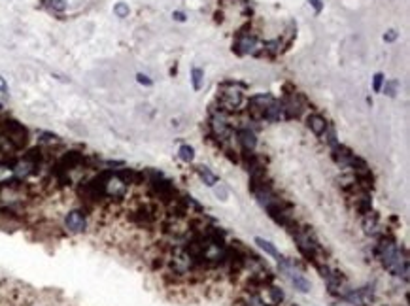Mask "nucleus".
<instances>
[{
    "instance_id": "f257e3e1",
    "label": "nucleus",
    "mask_w": 410,
    "mask_h": 306,
    "mask_svg": "<svg viewBox=\"0 0 410 306\" xmlns=\"http://www.w3.org/2000/svg\"><path fill=\"white\" fill-rule=\"evenodd\" d=\"M374 253L382 259V265H384L387 272H391L393 276H399L404 282L408 280V255H406V251L401 250L395 244L391 236L380 234V242L376 244Z\"/></svg>"
},
{
    "instance_id": "f03ea898",
    "label": "nucleus",
    "mask_w": 410,
    "mask_h": 306,
    "mask_svg": "<svg viewBox=\"0 0 410 306\" xmlns=\"http://www.w3.org/2000/svg\"><path fill=\"white\" fill-rule=\"evenodd\" d=\"M218 100H220V110H222V112L233 113V112H237L238 108H240V104L244 102V97H242V93H240L238 89H235V83H233V81H225L222 85V93H220Z\"/></svg>"
},
{
    "instance_id": "7ed1b4c3",
    "label": "nucleus",
    "mask_w": 410,
    "mask_h": 306,
    "mask_svg": "<svg viewBox=\"0 0 410 306\" xmlns=\"http://www.w3.org/2000/svg\"><path fill=\"white\" fill-rule=\"evenodd\" d=\"M127 191H129V184L117 174V170H110V172H108V178H106V186H104L106 199L121 201L125 195H127Z\"/></svg>"
},
{
    "instance_id": "20e7f679",
    "label": "nucleus",
    "mask_w": 410,
    "mask_h": 306,
    "mask_svg": "<svg viewBox=\"0 0 410 306\" xmlns=\"http://www.w3.org/2000/svg\"><path fill=\"white\" fill-rule=\"evenodd\" d=\"M157 210L153 204H138L134 210H131V221L140 227H149L155 223L157 219Z\"/></svg>"
},
{
    "instance_id": "39448f33",
    "label": "nucleus",
    "mask_w": 410,
    "mask_h": 306,
    "mask_svg": "<svg viewBox=\"0 0 410 306\" xmlns=\"http://www.w3.org/2000/svg\"><path fill=\"white\" fill-rule=\"evenodd\" d=\"M65 227L70 234H82L87 229V218L82 210H70L65 216Z\"/></svg>"
},
{
    "instance_id": "423d86ee",
    "label": "nucleus",
    "mask_w": 410,
    "mask_h": 306,
    "mask_svg": "<svg viewBox=\"0 0 410 306\" xmlns=\"http://www.w3.org/2000/svg\"><path fill=\"white\" fill-rule=\"evenodd\" d=\"M257 49H259V40L255 38L254 34H244V33L238 34L237 44L233 46V51H235L237 55H248V53H250V55H255Z\"/></svg>"
},
{
    "instance_id": "0eeeda50",
    "label": "nucleus",
    "mask_w": 410,
    "mask_h": 306,
    "mask_svg": "<svg viewBox=\"0 0 410 306\" xmlns=\"http://www.w3.org/2000/svg\"><path fill=\"white\" fill-rule=\"evenodd\" d=\"M282 106H284V117L286 119H297L304 110L303 102H301V95H297V93L287 95V98L282 102Z\"/></svg>"
},
{
    "instance_id": "6e6552de",
    "label": "nucleus",
    "mask_w": 410,
    "mask_h": 306,
    "mask_svg": "<svg viewBox=\"0 0 410 306\" xmlns=\"http://www.w3.org/2000/svg\"><path fill=\"white\" fill-rule=\"evenodd\" d=\"M363 218V233L367 234V236H380L382 234V231H380V218H378L376 212H372L370 210L369 214H365V216H361Z\"/></svg>"
},
{
    "instance_id": "1a4fd4ad",
    "label": "nucleus",
    "mask_w": 410,
    "mask_h": 306,
    "mask_svg": "<svg viewBox=\"0 0 410 306\" xmlns=\"http://www.w3.org/2000/svg\"><path fill=\"white\" fill-rule=\"evenodd\" d=\"M306 127H308L316 136H321V134L327 130L329 125L323 115H320V113H310V115L306 117Z\"/></svg>"
},
{
    "instance_id": "9d476101",
    "label": "nucleus",
    "mask_w": 410,
    "mask_h": 306,
    "mask_svg": "<svg viewBox=\"0 0 410 306\" xmlns=\"http://www.w3.org/2000/svg\"><path fill=\"white\" fill-rule=\"evenodd\" d=\"M237 140L240 142L242 149H248V151H254L255 145H257V138L250 129H240L237 132Z\"/></svg>"
},
{
    "instance_id": "9b49d317",
    "label": "nucleus",
    "mask_w": 410,
    "mask_h": 306,
    "mask_svg": "<svg viewBox=\"0 0 410 306\" xmlns=\"http://www.w3.org/2000/svg\"><path fill=\"white\" fill-rule=\"evenodd\" d=\"M263 119L271 121V123H278L280 119H284V106H282V102H271V104L265 108V115H263Z\"/></svg>"
},
{
    "instance_id": "f8f14e48",
    "label": "nucleus",
    "mask_w": 410,
    "mask_h": 306,
    "mask_svg": "<svg viewBox=\"0 0 410 306\" xmlns=\"http://www.w3.org/2000/svg\"><path fill=\"white\" fill-rule=\"evenodd\" d=\"M197 174L200 176V180H202V182H204L208 187H214L216 184H218V176H216V174H214V172L208 169V167H204V165L197 167Z\"/></svg>"
},
{
    "instance_id": "ddd939ff",
    "label": "nucleus",
    "mask_w": 410,
    "mask_h": 306,
    "mask_svg": "<svg viewBox=\"0 0 410 306\" xmlns=\"http://www.w3.org/2000/svg\"><path fill=\"white\" fill-rule=\"evenodd\" d=\"M44 8L50 10L51 14H65L66 12V0H42Z\"/></svg>"
},
{
    "instance_id": "4468645a",
    "label": "nucleus",
    "mask_w": 410,
    "mask_h": 306,
    "mask_svg": "<svg viewBox=\"0 0 410 306\" xmlns=\"http://www.w3.org/2000/svg\"><path fill=\"white\" fill-rule=\"evenodd\" d=\"M255 244H257V246H259V248H261V250L265 251L267 255H271V257H276V259L282 257V255L278 253V250L274 248V244H271V242L265 240V238H261V236H257V238H255Z\"/></svg>"
},
{
    "instance_id": "2eb2a0df",
    "label": "nucleus",
    "mask_w": 410,
    "mask_h": 306,
    "mask_svg": "<svg viewBox=\"0 0 410 306\" xmlns=\"http://www.w3.org/2000/svg\"><path fill=\"white\" fill-rule=\"evenodd\" d=\"M38 142H40V145L44 147V145H57L61 144V138L57 136V134H53V132H46V130H42V132H38Z\"/></svg>"
},
{
    "instance_id": "dca6fc26",
    "label": "nucleus",
    "mask_w": 410,
    "mask_h": 306,
    "mask_svg": "<svg viewBox=\"0 0 410 306\" xmlns=\"http://www.w3.org/2000/svg\"><path fill=\"white\" fill-rule=\"evenodd\" d=\"M267 293H269V297H271V304L272 306L280 304V302L286 298L284 291L280 289V287H276V285H267Z\"/></svg>"
},
{
    "instance_id": "f3484780",
    "label": "nucleus",
    "mask_w": 410,
    "mask_h": 306,
    "mask_svg": "<svg viewBox=\"0 0 410 306\" xmlns=\"http://www.w3.org/2000/svg\"><path fill=\"white\" fill-rule=\"evenodd\" d=\"M202 81H204V70L193 68V70H191V83H193V89H195V91H200V89H202Z\"/></svg>"
},
{
    "instance_id": "a211bd4d",
    "label": "nucleus",
    "mask_w": 410,
    "mask_h": 306,
    "mask_svg": "<svg viewBox=\"0 0 410 306\" xmlns=\"http://www.w3.org/2000/svg\"><path fill=\"white\" fill-rule=\"evenodd\" d=\"M178 155H180V159H181V161L191 163V161H193V159H195V149H193L191 145L183 144V145H180V151H178Z\"/></svg>"
},
{
    "instance_id": "6ab92c4d",
    "label": "nucleus",
    "mask_w": 410,
    "mask_h": 306,
    "mask_svg": "<svg viewBox=\"0 0 410 306\" xmlns=\"http://www.w3.org/2000/svg\"><path fill=\"white\" fill-rule=\"evenodd\" d=\"M271 102H274V98H272L271 95H255V97L250 98V104H257V106H263V108H267Z\"/></svg>"
},
{
    "instance_id": "aec40b11",
    "label": "nucleus",
    "mask_w": 410,
    "mask_h": 306,
    "mask_svg": "<svg viewBox=\"0 0 410 306\" xmlns=\"http://www.w3.org/2000/svg\"><path fill=\"white\" fill-rule=\"evenodd\" d=\"M114 14L115 17L125 19V17H129V14H131V8H129V4H125V2H117L114 6Z\"/></svg>"
},
{
    "instance_id": "412c9836",
    "label": "nucleus",
    "mask_w": 410,
    "mask_h": 306,
    "mask_svg": "<svg viewBox=\"0 0 410 306\" xmlns=\"http://www.w3.org/2000/svg\"><path fill=\"white\" fill-rule=\"evenodd\" d=\"M384 74L382 72H376L374 74V78H372V91L374 93H380L382 91V85H384Z\"/></svg>"
},
{
    "instance_id": "4be33fe9",
    "label": "nucleus",
    "mask_w": 410,
    "mask_h": 306,
    "mask_svg": "<svg viewBox=\"0 0 410 306\" xmlns=\"http://www.w3.org/2000/svg\"><path fill=\"white\" fill-rule=\"evenodd\" d=\"M397 81H385V87H384V91H385V95L387 97H395L397 95Z\"/></svg>"
},
{
    "instance_id": "5701e85b",
    "label": "nucleus",
    "mask_w": 410,
    "mask_h": 306,
    "mask_svg": "<svg viewBox=\"0 0 410 306\" xmlns=\"http://www.w3.org/2000/svg\"><path fill=\"white\" fill-rule=\"evenodd\" d=\"M136 81H138L140 85H146V87H149V85H153V81L149 80L148 76H146V74H142V72L136 74Z\"/></svg>"
},
{
    "instance_id": "b1692460",
    "label": "nucleus",
    "mask_w": 410,
    "mask_h": 306,
    "mask_svg": "<svg viewBox=\"0 0 410 306\" xmlns=\"http://www.w3.org/2000/svg\"><path fill=\"white\" fill-rule=\"evenodd\" d=\"M397 40V33L395 31H387V33L384 34V42H395Z\"/></svg>"
},
{
    "instance_id": "393cba45",
    "label": "nucleus",
    "mask_w": 410,
    "mask_h": 306,
    "mask_svg": "<svg viewBox=\"0 0 410 306\" xmlns=\"http://www.w3.org/2000/svg\"><path fill=\"white\" fill-rule=\"evenodd\" d=\"M312 6H314V10H316V14H321V10H323V4H321V0H308Z\"/></svg>"
},
{
    "instance_id": "a878e982",
    "label": "nucleus",
    "mask_w": 410,
    "mask_h": 306,
    "mask_svg": "<svg viewBox=\"0 0 410 306\" xmlns=\"http://www.w3.org/2000/svg\"><path fill=\"white\" fill-rule=\"evenodd\" d=\"M0 93L2 95H8V83H6V80L0 76Z\"/></svg>"
},
{
    "instance_id": "bb28decb",
    "label": "nucleus",
    "mask_w": 410,
    "mask_h": 306,
    "mask_svg": "<svg viewBox=\"0 0 410 306\" xmlns=\"http://www.w3.org/2000/svg\"><path fill=\"white\" fill-rule=\"evenodd\" d=\"M216 195L222 197V201H227V189H225V187H218V189H216Z\"/></svg>"
},
{
    "instance_id": "cd10ccee",
    "label": "nucleus",
    "mask_w": 410,
    "mask_h": 306,
    "mask_svg": "<svg viewBox=\"0 0 410 306\" xmlns=\"http://www.w3.org/2000/svg\"><path fill=\"white\" fill-rule=\"evenodd\" d=\"M172 17H174V21H180V23L185 21V14H181V12H174Z\"/></svg>"
}]
</instances>
